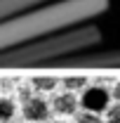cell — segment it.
<instances>
[{
	"label": "cell",
	"instance_id": "cell-3",
	"mask_svg": "<svg viewBox=\"0 0 120 123\" xmlns=\"http://www.w3.org/2000/svg\"><path fill=\"white\" fill-rule=\"evenodd\" d=\"M54 109H57V114H64V116L73 114L75 109H78V99H75V95L71 90L61 92L59 97H54Z\"/></svg>",
	"mask_w": 120,
	"mask_h": 123
},
{
	"label": "cell",
	"instance_id": "cell-6",
	"mask_svg": "<svg viewBox=\"0 0 120 123\" xmlns=\"http://www.w3.org/2000/svg\"><path fill=\"white\" fill-rule=\"evenodd\" d=\"M12 116H14V104H12L10 99L0 97V123H2V121H10Z\"/></svg>",
	"mask_w": 120,
	"mask_h": 123
},
{
	"label": "cell",
	"instance_id": "cell-4",
	"mask_svg": "<svg viewBox=\"0 0 120 123\" xmlns=\"http://www.w3.org/2000/svg\"><path fill=\"white\" fill-rule=\"evenodd\" d=\"M57 85V78L54 76H35L33 78V88L40 92H47V90H54Z\"/></svg>",
	"mask_w": 120,
	"mask_h": 123
},
{
	"label": "cell",
	"instance_id": "cell-9",
	"mask_svg": "<svg viewBox=\"0 0 120 123\" xmlns=\"http://www.w3.org/2000/svg\"><path fill=\"white\" fill-rule=\"evenodd\" d=\"M19 97H21V99H28L31 97V88H24V85H21V88H19Z\"/></svg>",
	"mask_w": 120,
	"mask_h": 123
},
{
	"label": "cell",
	"instance_id": "cell-7",
	"mask_svg": "<svg viewBox=\"0 0 120 123\" xmlns=\"http://www.w3.org/2000/svg\"><path fill=\"white\" fill-rule=\"evenodd\" d=\"M78 123H101V121H99V116H94L92 111H85V114L78 116Z\"/></svg>",
	"mask_w": 120,
	"mask_h": 123
},
{
	"label": "cell",
	"instance_id": "cell-8",
	"mask_svg": "<svg viewBox=\"0 0 120 123\" xmlns=\"http://www.w3.org/2000/svg\"><path fill=\"white\" fill-rule=\"evenodd\" d=\"M108 123H120V109L115 104L108 109Z\"/></svg>",
	"mask_w": 120,
	"mask_h": 123
},
{
	"label": "cell",
	"instance_id": "cell-2",
	"mask_svg": "<svg viewBox=\"0 0 120 123\" xmlns=\"http://www.w3.org/2000/svg\"><path fill=\"white\" fill-rule=\"evenodd\" d=\"M47 114H49V107H47L45 99L40 97H28L24 99V116L28 121H45Z\"/></svg>",
	"mask_w": 120,
	"mask_h": 123
},
{
	"label": "cell",
	"instance_id": "cell-1",
	"mask_svg": "<svg viewBox=\"0 0 120 123\" xmlns=\"http://www.w3.org/2000/svg\"><path fill=\"white\" fill-rule=\"evenodd\" d=\"M108 102H111V92L101 88V85H94V88H87L85 95H82V107L92 111V114H97V111H104L108 107Z\"/></svg>",
	"mask_w": 120,
	"mask_h": 123
},
{
	"label": "cell",
	"instance_id": "cell-5",
	"mask_svg": "<svg viewBox=\"0 0 120 123\" xmlns=\"http://www.w3.org/2000/svg\"><path fill=\"white\" fill-rule=\"evenodd\" d=\"M64 85H66V90H80V88H85L87 85V78L85 76H68V78H64Z\"/></svg>",
	"mask_w": 120,
	"mask_h": 123
},
{
	"label": "cell",
	"instance_id": "cell-10",
	"mask_svg": "<svg viewBox=\"0 0 120 123\" xmlns=\"http://www.w3.org/2000/svg\"><path fill=\"white\" fill-rule=\"evenodd\" d=\"M54 123H64V121H54Z\"/></svg>",
	"mask_w": 120,
	"mask_h": 123
}]
</instances>
